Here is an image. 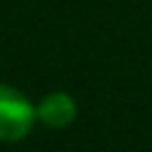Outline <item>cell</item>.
<instances>
[{
  "mask_svg": "<svg viewBox=\"0 0 152 152\" xmlns=\"http://www.w3.org/2000/svg\"><path fill=\"white\" fill-rule=\"evenodd\" d=\"M36 116V107L21 90L0 83V140L26 138L33 128Z\"/></svg>",
  "mask_w": 152,
  "mask_h": 152,
  "instance_id": "obj_1",
  "label": "cell"
},
{
  "mask_svg": "<svg viewBox=\"0 0 152 152\" xmlns=\"http://www.w3.org/2000/svg\"><path fill=\"white\" fill-rule=\"evenodd\" d=\"M38 119L50 128H64L76 119V102L69 93H48L38 104Z\"/></svg>",
  "mask_w": 152,
  "mask_h": 152,
  "instance_id": "obj_2",
  "label": "cell"
}]
</instances>
